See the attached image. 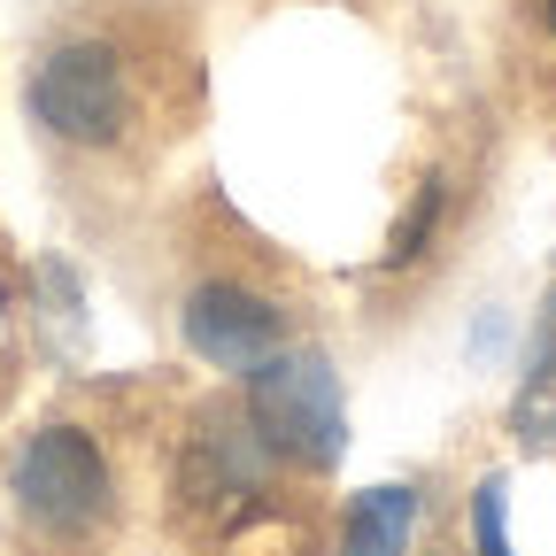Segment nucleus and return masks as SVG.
I'll return each mask as SVG.
<instances>
[{
    "instance_id": "obj_1",
    "label": "nucleus",
    "mask_w": 556,
    "mask_h": 556,
    "mask_svg": "<svg viewBox=\"0 0 556 556\" xmlns=\"http://www.w3.org/2000/svg\"><path fill=\"white\" fill-rule=\"evenodd\" d=\"M248 426L263 433V448L317 471L348 456V394L325 348H270L248 371Z\"/></svg>"
},
{
    "instance_id": "obj_2",
    "label": "nucleus",
    "mask_w": 556,
    "mask_h": 556,
    "mask_svg": "<svg viewBox=\"0 0 556 556\" xmlns=\"http://www.w3.org/2000/svg\"><path fill=\"white\" fill-rule=\"evenodd\" d=\"M16 510L54 533V541H78L109 518V456L86 426H39L16 456Z\"/></svg>"
},
{
    "instance_id": "obj_3",
    "label": "nucleus",
    "mask_w": 556,
    "mask_h": 556,
    "mask_svg": "<svg viewBox=\"0 0 556 556\" xmlns=\"http://www.w3.org/2000/svg\"><path fill=\"white\" fill-rule=\"evenodd\" d=\"M31 116L70 139V148H116L131 124V93H124V62L101 39H70L47 47L31 70Z\"/></svg>"
},
{
    "instance_id": "obj_4",
    "label": "nucleus",
    "mask_w": 556,
    "mask_h": 556,
    "mask_svg": "<svg viewBox=\"0 0 556 556\" xmlns=\"http://www.w3.org/2000/svg\"><path fill=\"white\" fill-rule=\"evenodd\" d=\"M186 348L201 364H217V371H255L270 348H278V309L263 302V294H248V287H193L186 294Z\"/></svg>"
},
{
    "instance_id": "obj_5",
    "label": "nucleus",
    "mask_w": 556,
    "mask_h": 556,
    "mask_svg": "<svg viewBox=\"0 0 556 556\" xmlns=\"http://www.w3.org/2000/svg\"><path fill=\"white\" fill-rule=\"evenodd\" d=\"M255 479H263V433L255 426H208L186 456V503H201V510L240 503V495H255Z\"/></svg>"
},
{
    "instance_id": "obj_6",
    "label": "nucleus",
    "mask_w": 556,
    "mask_h": 556,
    "mask_svg": "<svg viewBox=\"0 0 556 556\" xmlns=\"http://www.w3.org/2000/svg\"><path fill=\"white\" fill-rule=\"evenodd\" d=\"M417 486H364L340 518V556H409Z\"/></svg>"
},
{
    "instance_id": "obj_7",
    "label": "nucleus",
    "mask_w": 556,
    "mask_h": 556,
    "mask_svg": "<svg viewBox=\"0 0 556 556\" xmlns=\"http://www.w3.org/2000/svg\"><path fill=\"white\" fill-rule=\"evenodd\" d=\"M441 208H448V186H441V178H426V186H417V208L394 225V248H387V263H394V270L426 255V240H433V225H441Z\"/></svg>"
},
{
    "instance_id": "obj_8",
    "label": "nucleus",
    "mask_w": 556,
    "mask_h": 556,
    "mask_svg": "<svg viewBox=\"0 0 556 556\" xmlns=\"http://www.w3.org/2000/svg\"><path fill=\"white\" fill-rule=\"evenodd\" d=\"M503 495H510L503 479H479V495H471V541H479V556H510V518H503Z\"/></svg>"
},
{
    "instance_id": "obj_9",
    "label": "nucleus",
    "mask_w": 556,
    "mask_h": 556,
    "mask_svg": "<svg viewBox=\"0 0 556 556\" xmlns=\"http://www.w3.org/2000/svg\"><path fill=\"white\" fill-rule=\"evenodd\" d=\"M526 387H556V302L541 309V332H533V364H526Z\"/></svg>"
},
{
    "instance_id": "obj_10",
    "label": "nucleus",
    "mask_w": 556,
    "mask_h": 556,
    "mask_svg": "<svg viewBox=\"0 0 556 556\" xmlns=\"http://www.w3.org/2000/svg\"><path fill=\"white\" fill-rule=\"evenodd\" d=\"M548 31H556V0H548Z\"/></svg>"
}]
</instances>
